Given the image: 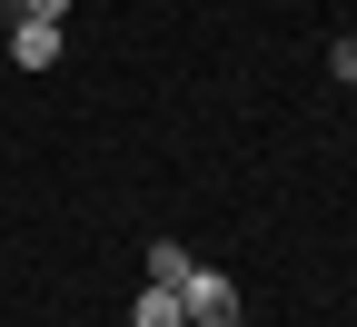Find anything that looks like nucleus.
<instances>
[{"instance_id":"nucleus-1","label":"nucleus","mask_w":357,"mask_h":327,"mask_svg":"<svg viewBox=\"0 0 357 327\" xmlns=\"http://www.w3.org/2000/svg\"><path fill=\"white\" fill-rule=\"evenodd\" d=\"M178 307H189V327H238V288L218 268H189V277H178Z\"/></svg>"},{"instance_id":"nucleus-2","label":"nucleus","mask_w":357,"mask_h":327,"mask_svg":"<svg viewBox=\"0 0 357 327\" xmlns=\"http://www.w3.org/2000/svg\"><path fill=\"white\" fill-rule=\"evenodd\" d=\"M10 60L20 70H60V30L50 20H10Z\"/></svg>"},{"instance_id":"nucleus-3","label":"nucleus","mask_w":357,"mask_h":327,"mask_svg":"<svg viewBox=\"0 0 357 327\" xmlns=\"http://www.w3.org/2000/svg\"><path fill=\"white\" fill-rule=\"evenodd\" d=\"M129 327H189V307H178V288H159V277H149L139 307H129Z\"/></svg>"},{"instance_id":"nucleus-4","label":"nucleus","mask_w":357,"mask_h":327,"mask_svg":"<svg viewBox=\"0 0 357 327\" xmlns=\"http://www.w3.org/2000/svg\"><path fill=\"white\" fill-rule=\"evenodd\" d=\"M189 268H199V258L178 248V238H159V248H149V277H159V288H178V277H189Z\"/></svg>"},{"instance_id":"nucleus-5","label":"nucleus","mask_w":357,"mask_h":327,"mask_svg":"<svg viewBox=\"0 0 357 327\" xmlns=\"http://www.w3.org/2000/svg\"><path fill=\"white\" fill-rule=\"evenodd\" d=\"M10 20H50V30H60V20H70V0H10Z\"/></svg>"},{"instance_id":"nucleus-6","label":"nucleus","mask_w":357,"mask_h":327,"mask_svg":"<svg viewBox=\"0 0 357 327\" xmlns=\"http://www.w3.org/2000/svg\"><path fill=\"white\" fill-rule=\"evenodd\" d=\"M328 70H337V79L357 89V40H337V50H328Z\"/></svg>"}]
</instances>
